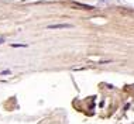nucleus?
<instances>
[{
    "label": "nucleus",
    "mask_w": 134,
    "mask_h": 124,
    "mask_svg": "<svg viewBox=\"0 0 134 124\" xmlns=\"http://www.w3.org/2000/svg\"><path fill=\"white\" fill-rule=\"evenodd\" d=\"M72 24H66V23H63V24H51L48 25L49 30H56V28H71Z\"/></svg>",
    "instance_id": "f257e3e1"
},
{
    "label": "nucleus",
    "mask_w": 134,
    "mask_h": 124,
    "mask_svg": "<svg viewBox=\"0 0 134 124\" xmlns=\"http://www.w3.org/2000/svg\"><path fill=\"white\" fill-rule=\"evenodd\" d=\"M11 47H14V48H17V47H21V48H25V47H27V44H11Z\"/></svg>",
    "instance_id": "f03ea898"
},
{
    "label": "nucleus",
    "mask_w": 134,
    "mask_h": 124,
    "mask_svg": "<svg viewBox=\"0 0 134 124\" xmlns=\"http://www.w3.org/2000/svg\"><path fill=\"white\" fill-rule=\"evenodd\" d=\"M3 41H4V39H3V38H0V44H2V43H3Z\"/></svg>",
    "instance_id": "7ed1b4c3"
}]
</instances>
